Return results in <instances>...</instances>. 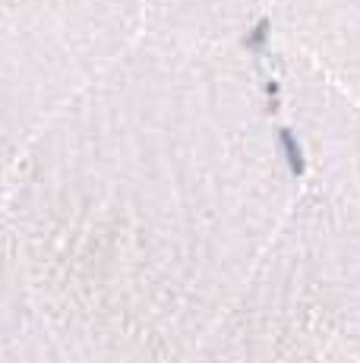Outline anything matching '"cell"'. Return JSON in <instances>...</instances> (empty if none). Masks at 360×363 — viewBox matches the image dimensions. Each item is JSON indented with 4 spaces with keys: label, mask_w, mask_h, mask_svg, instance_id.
<instances>
[{
    "label": "cell",
    "mask_w": 360,
    "mask_h": 363,
    "mask_svg": "<svg viewBox=\"0 0 360 363\" xmlns=\"http://www.w3.org/2000/svg\"><path fill=\"white\" fill-rule=\"evenodd\" d=\"M300 155L244 41L145 29L0 180L76 363H186L288 218Z\"/></svg>",
    "instance_id": "6da1fadb"
},
{
    "label": "cell",
    "mask_w": 360,
    "mask_h": 363,
    "mask_svg": "<svg viewBox=\"0 0 360 363\" xmlns=\"http://www.w3.org/2000/svg\"><path fill=\"white\" fill-rule=\"evenodd\" d=\"M145 32V0H0V180Z\"/></svg>",
    "instance_id": "7a4b0ae2"
},
{
    "label": "cell",
    "mask_w": 360,
    "mask_h": 363,
    "mask_svg": "<svg viewBox=\"0 0 360 363\" xmlns=\"http://www.w3.org/2000/svg\"><path fill=\"white\" fill-rule=\"evenodd\" d=\"M332 347L338 345L288 310L244 291L186 363H329Z\"/></svg>",
    "instance_id": "3957f363"
},
{
    "label": "cell",
    "mask_w": 360,
    "mask_h": 363,
    "mask_svg": "<svg viewBox=\"0 0 360 363\" xmlns=\"http://www.w3.org/2000/svg\"><path fill=\"white\" fill-rule=\"evenodd\" d=\"M275 48L316 67L360 104V0H275Z\"/></svg>",
    "instance_id": "277c9868"
},
{
    "label": "cell",
    "mask_w": 360,
    "mask_h": 363,
    "mask_svg": "<svg viewBox=\"0 0 360 363\" xmlns=\"http://www.w3.org/2000/svg\"><path fill=\"white\" fill-rule=\"evenodd\" d=\"M0 363H76L0 212Z\"/></svg>",
    "instance_id": "5b68a950"
},
{
    "label": "cell",
    "mask_w": 360,
    "mask_h": 363,
    "mask_svg": "<svg viewBox=\"0 0 360 363\" xmlns=\"http://www.w3.org/2000/svg\"><path fill=\"white\" fill-rule=\"evenodd\" d=\"M275 0H145V29L209 41H244Z\"/></svg>",
    "instance_id": "8992f818"
}]
</instances>
